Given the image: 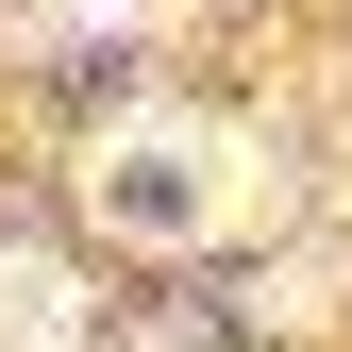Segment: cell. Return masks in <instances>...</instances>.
<instances>
[{"label": "cell", "mask_w": 352, "mask_h": 352, "mask_svg": "<svg viewBox=\"0 0 352 352\" xmlns=\"http://www.w3.org/2000/svg\"><path fill=\"white\" fill-rule=\"evenodd\" d=\"M101 185H118V218H135V235H218V218H235V135L151 118V135L101 151Z\"/></svg>", "instance_id": "obj_1"}, {"label": "cell", "mask_w": 352, "mask_h": 352, "mask_svg": "<svg viewBox=\"0 0 352 352\" xmlns=\"http://www.w3.org/2000/svg\"><path fill=\"white\" fill-rule=\"evenodd\" d=\"M0 352H67V285L51 269H0Z\"/></svg>", "instance_id": "obj_2"}, {"label": "cell", "mask_w": 352, "mask_h": 352, "mask_svg": "<svg viewBox=\"0 0 352 352\" xmlns=\"http://www.w3.org/2000/svg\"><path fill=\"white\" fill-rule=\"evenodd\" d=\"M51 17H135V0H51Z\"/></svg>", "instance_id": "obj_3"}]
</instances>
